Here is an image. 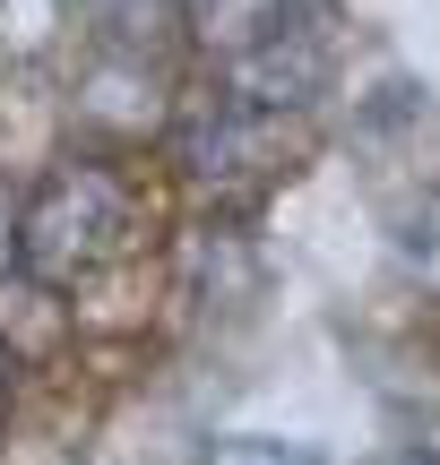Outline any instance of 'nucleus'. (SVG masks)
<instances>
[{
    "mask_svg": "<svg viewBox=\"0 0 440 465\" xmlns=\"http://www.w3.org/2000/svg\"><path fill=\"white\" fill-rule=\"evenodd\" d=\"M121 250H130V190L104 164H52L17 207V267L52 293L104 276Z\"/></svg>",
    "mask_w": 440,
    "mask_h": 465,
    "instance_id": "obj_1",
    "label": "nucleus"
},
{
    "mask_svg": "<svg viewBox=\"0 0 440 465\" xmlns=\"http://www.w3.org/2000/svg\"><path fill=\"white\" fill-rule=\"evenodd\" d=\"M173 164L190 173L199 190H216V199H259V190L285 173V113H259V104H242L234 86H216V95H190L182 121H173Z\"/></svg>",
    "mask_w": 440,
    "mask_h": 465,
    "instance_id": "obj_2",
    "label": "nucleus"
},
{
    "mask_svg": "<svg viewBox=\"0 0 440 465\" xmlns=\"http://www.w3.org/2000/svg\"><path fill=\"white\" fill-rule=\"evenodd\" d=\"M320 0H190V44L207 52L216 69H242L251 52L285 44L294 26H311Z\"/></svg>",
    "mask_w": 440,
    "mask_h": 465,
    "instance_id": "obj_3",
    "label": "nucleus"
},
{
    "mask_svg": "<svg viewBox=\"0 0 440 465\" xmlns=\"http://www.w3.org/2000/svg\"><path fill=\"white\" fill-rule=\"evenodd\" d=\"M397 259H406L424 284H440V190H432L424 207H406V224H397Z\"/></svg>",
    "mask_w": 440,
    "mask_h": 465,
    "instance_id": "obj_4",
    "label": "nucleus"
},
{
    "mask_svg": "<svg viewBox=\"0 0 440 465\" xmlns=\"http://www.w3.org/2000/svg\"><path fill=\"white\" fill-rule=\"evenodd\" d=\"M207 465H320V449H303V440H259V431H242V440H216V449H207Z\"/></svg>",
    "mask_w": 440,
    "mask_h": 465,
    "instance_id": "obj_5",
    "label": "nucleus"
},
{
    "mask_svg": "<svg viewBox=\"0 0 440 465\" xmlns=\"http://www.w3.org/2000/svg\"><path fill=\"white\" fill-rule=\"evenodd\" d=\"M17 267V207H9V190H0V276Z\"/></svg>",
    "mask_w": 440,
    "mask_h": 465,
    "instance_id": "obj_6",
    "label": "nucleus"
},
{
    "mask_svg": "<svg viewBox=\"0 0 440 465\" xmlns=\"http://www.w3.org/2000/svg\"><path fill=\"white\" fill-rule=\"evenodd\" d=\"M380 465H440V457H424V449H397V457H380Z\"/></svg>",
    "mask_w": 440,
    "mask_h": 465,
    "instance_id": "obj_7",
    "label": "nucleus"
}]
</instances>
